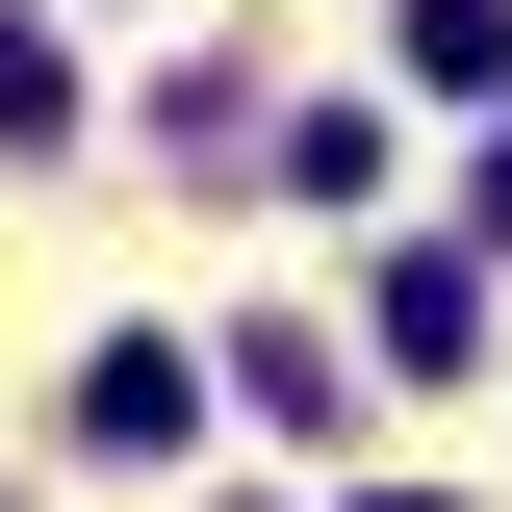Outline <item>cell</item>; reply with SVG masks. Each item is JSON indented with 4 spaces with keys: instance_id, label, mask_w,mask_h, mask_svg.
I'll use <instances>...</instances> for the list:
<instances>
[{
    "instance_id": "obj_5",
    "label": "cell",
    "mask_w": 512,
    "mask_h": 512,
    "mask_svg": "<svg viewBox=\"0 0 512 512\" xmlns=\"http://www.w3.org/2000/svg\"><path fill=\"white\" fill-rule=\"evenodd\" d=\"M359 512H461V487H359Z\"/></svg>"
},
{
    "instance_id": "obj_4",
    "label": "cell",
    "mask_w": 512,
    "mask_h": 512,
    "mask_svg": "<svg viewBox=\"0 0 512 512\" xmlns=\"http://www.w3.org/2000/svg\"><path fill=\"white\" fill-rule=\"evenodd\" d=\"M0 128H26V154L77 128V52H52V26H0Z\"/></svg>"
},
{
    "instance_id": "obj_3",
    "label": "cell",
    "mask_w": 512,
    "mask_h": 512,
    "mask_svg": "<svg viewBox=\"0 0 512 512\" xmlns=\"http://www.w3.org/2000/svg\"><path fill=\"white\" fill-rule=\"evenodd\" d=\"M410 77L436 103H512V0H410Z\"/></svg>"
},
{
    "instance_id": "obj_2",
    "label": "cell",
    "mask_w": 512,
    "mask_h": 512,
    "mask_svg": "<svg viewBox=\"0 0 512 512\" xmlns=\"http://www.w3.org/2000/svg\"><path fill=\"white\" fill-rule=\"evenodd\" d=\"M384 359L461 384V359H487V282H461V256H384Z\"/></svg>"
},
{
    "instance_id": "obj_1",
    "label": "cell",
    "mask_w": 512,
    "mask_h": 512,
    "mask_svg": "<svg viewBox=\"0 0 512 512\" xmlns=\"http://www.w3.org/2000/svg\"><path fill=\"white\" fill-rule=\"evenodd\" d=\"M77 436H103V461H180V436H205L180 333H103V359H77Z\"/></svg>"
}]
</instances>
